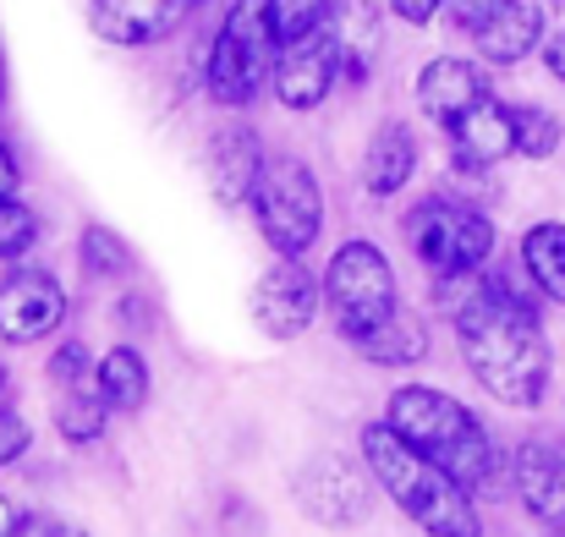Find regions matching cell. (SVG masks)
Returning a JSON list of instances; mask_svg holds the SVG:
<instances>
[{
    "label": "cell",
    "instance_id": "6da1fadb",
    "mask_svg": "<svg viewBox=\"0 0 565 537\" xmlns=\"http://www.w3.org/2000/svg\"><path fill=\"white\" fill-rule=\"evenodd\" d=\"M456 319V341H461V362L472 367V378L511 411H533L550 389V341L544 324L533 313V302L494 280L478 275V286L467 291V302L450 313Z\"/></svg>",
    "mask_w": 565,
    "mask_h": 537
},
{
    "label": "cell",
    "instance_id": "7a4b0ae2",
    "mask_svg": "<svg viewBox=\"0 0 565 537\" xmlns=\"http://www.w3.org/2000/svg\"><path fill=\"white\" fill-rule=\"evenodd\" d=\"M384 422H390L412 450H423L434 466H445L472 500L500 488V450H494L489 428H483L456 395L428 389V384H401V389L390 395Z\"/></svg>",
    "mask_w": 565,
    "mask_h": 537
},
{
    "label": "cell",
    "instance_id": "3957f363",
    "mask_svg": "<svg viewBox=\"0 0 565 537\" xmlns=\"http://www.w3.org/2000/svg\"><path fill=\"white\" fill-rule=\"evenodd\" d=\"M363 461L369 472L379 477V488L423 527V533H439V537H478L483 522L472 511V494L445 472L434 466L423 450H412L390 422H369L363 428Z\"/></svg>",
    "mask_w": 565,
    "mask_h": 537
},
{
    "label": "cell",
    "instance_id": "277c9868",
    "mask_svg": "<svg viewBox=\"0 0 565 537\" xmlns=\"http://www.w3.org/2000/svg\"><path fill=\"white\" fill-rule=\"evenodd\" d=\"M264 241L280 253V258H302L319 230H324V192L319 176L297 160V154H264V171L253 181V197H247Z\"/></svg>",
    "mask_w": 565,
    "mask_h": 537
},
{
    "label": "cell",
    "instance_id": "5b68a950",
    "mask_svg": "<svg viewBox=\"0 0 565 537\" xmlns=\"http://www.w3.org/2000/svg\"><path fill=\"white\" fill-rule=\"evenodd\" d=\"M275 55H280V39L269 28V11L264 0H236L209 44V94L231 110L253 105L264 77H275Z\"/></svg>",
    "mask_w": 565,
    "mask_h": 537
},
{
    "label": "cell",
    "instance_id": "8992f818",
    "mask_svg": "<svg viewBox=\"0 0 565 537\" xmlns=\"http://www.w3.org/2000/svg\"><path fill=\"white\" fill-rule=\"evenodd\" d=\"M406 241L428 264V275H483L489 253H494V225L472 203L423 197L406 214Z\"/></svg>",
    "mask_w": 565,
    "mask_h": 537
},
{
    "label": "cell",
    "instance_id": "52a82bcc",
    "mask_svg": "<svg viewBox=\"0 0 565 537\" xmlns=\"http://www.w3.org/2000/svg\"><path fill=\"white\" fill-rule=\"evenodd\" d=\"M324 308L347 341L369 335L395 313V269L374 241H347L324 269Z\"/></svg>",
    "mask_w": 565,
    "mask_h": 537
},
{
    "label": "cell",
    "instance_id": "ba28073f",
    "mask_svg": "<svg viewBox=\"0 0 565 537\" xmlns=\"http://www.w3.org/2000/svg\"><path fill=\"white\" fill-rule=\"evenodd\" d=\"M335 77H341V50H335L330 22L308 28L302 39L280 44V55H275V99H280L286 110H313V105H324L330 88H335Z\"/></svg>",
    "mask_w": 565,
    "mask_h": 537
},
{
    "label": "cell",
    "instance_id": "9c48e42d",
    "mask_svg": "<svg viewBox=\"0 0 565 537\" xmlns=\"http://www.w3.org/2000/svg\"><path fill=\"white\" fill-rule=\"evenodd\" d=\"M324 308V286L302 269V258H280L258 286H253V324L269 341H297Z\"/></svg>",
    "mask_w": 565,
    "mask_h": 537
},
{
    "label": "cell",
    "instance_id": "30bf717a",
    "mask_svg": "<svg viewBox=\"0 0 565 537\" xmlns=\"http://www.w3.org/2000/svg\"><path fill=\"white\" fill-rule=\"evenodd\" d=\"M61 319H66V291L55 275L17 269L0 280V341H11V346L44 341L50 330H61Z\"/></svg>",
    "mask_w": 565,
    "mask_h": 537
},
{
    "label": "cell",
    "instance_id": "8fae6325",
    "mask_svg": "<svg viewBox=\"0 0 565 537\" xmlns=\"http://www.w3.org/2000/svg\"><path fill=\"white\" fill-rule=\"evenodd\" d=\"M483 99H489V77H483L478 61L439 55V61H428L423 77H417V110H423L428 121H439V127L461 121V116H467L472 105H483Z\"/></svg>",
    "mask_w": 565,
    "mask_h": 537
},
{
    "label": "cell",
    "instance_id": "7c38bea8",
    "mask_svg": "<svg viewBox=\"0 0 565 537\" xmlns=\"http://www.w3.org/2000/svg\"><path fill=\"white\" fill-rule=\"evenodd\" d=\"M511 483L539 527L565 533V455L555 444H522L511 455Z\"/></svg>",
    "mask_w": 565,
    "mask_h": 537
},
{
    "label": "cell",
    "instance_id": "4fadbf2b",
    "mask_svg": "<svg viewBox=\"0 0 565 537\" xmlns=\"http://www.w3.org/2000/svg\"><path fill=\"white\" fill-rule=\"evenodd\" d=\"M445 132H450L456 171H483V165H500L505 154H516V121H511V110L494 94L483 105H472L461 121H450Z\"/></svg>",
    "mask_w": 565,
    "mask_h": 537
},
{
    "label": "cell",
    "instance_id": "5bb4252c",
    "mask_svg": "<svg viewBox=\"0 0 565 537\" xmlns=\"http://www.w3.org/2000/svg\"><path fill=\"white\" fill-rule=\"evenodd\" d=\"M198 0H94V33L110 44H154L177 33Z\"/></svg>",
    "mask_w": 565,
    "mask_h": 537
},
{
    "label": "cell",
    "instance_id": "9a60e30c",
    "mask_svg": "<svg viewBox=\"0 0 565 537\" xmlns=\"http://www.w3.org/2000/svg\"><path fill=\"white\" fill-rule=\"evenodd\" d=\"M478 55L489 66H516L544 44V6L539 0H500L483 22H478Z\"/></svg>",
    "mask_w": 565,
    "mask_h": 537
},
{
    "label": "cell",
    "instance_id": "2e32d148",
    "mask_svg": "<svg viewBox=\"0 0 565 537\" xmlns=\"http://www.w3.org/2000/svg\"><path fill=\"white\" fill-rule=\"evenodd\" d=\"M258 171H264V149H258V138L247 127H225V132L209 138V192L225 208H236V203L253 197Z\"/></svg>",
    "mask_w": 565,
    "mask_h": 537
},
{
    "label": "cell",
    "instance_id": "e0dca14e",
    "mask_svg": "<svg viewBox=\"0 0 565 537\" xmlns=\"http://www.w3.org/2000/svg\"><path fill=\"white\" fill-rule=\"evenodd\" d=\"M330 33H335V50H341V77L352 83H369L379 61V6L374 0H330Z\"/></svg>",
    "mask_w": 565,
    "mask_h": 537
},
{
    "label": "cell",
    "instance_id": "ac0fdd59",
    "mask_svg": "<svg viewBox=\"0 0 565 537\" xmlns=\"http://www.w3.org/2000/svg\"><path fill=\"white\" fill-rule=\"evenodd\" d=\"M417 171V138L406 121H379V132L369 138V154H363V186L374 197H395Z\"/></svg>",
    "mask_w": 565,
    "mask_h": 537
},
{
    "label": "cell",
    "instance_id": "d6986e66",
    "mask_svg": "<svg viewBox=\"0 0 565 537\" xmlns=\"http://www.w3.org/2000/svg\"><path fill=\"white\" fill-rule=\"evenodd\" d=\"M352 346H358L369 362H379V367H412V362L428 357V330H423L417 313L395 308L384 324H374L369 335H358Z\"/></svg>",
    "mask_w": 565,
    "mask_h": 537
},
{
    "label": "cell",
    "instance_id": "ffe728a7",
    "mask_svg": "<svg viewBox=\"0 0 565 537\" xmlns=\"http://www.w3.org/2000/svg\"><path fill=\"white\" fill-rule=\"evenodd\" d=\"M94 389H99V400H105L110 411H138V406L149 400V362H143V352H138V346L105 352L99 373H94Z\"/></svg>",
    "mask_w": 565,
    "mask_h": 537
},
{
    "label": "cell",
    "instance_id": "44dd1931",
    "mask_svg": "<svg viewBox=\"0 0 565 537\" xmlns=\"http://www.w3.org/2000/svg\"><path fill=\"white\" fill-rule=\"evenodd\" d=\"M522 269L527 280L550 297V302H565V225L561 219H544L522 236Z\"/></svg>",
    "mask_w": 565,
    "mask_h": 537
},
{
    "label": "cell",
    "instance_id": "7402d4cb",
    "mask_svg": "<svg viewBox=\"0 0 565 537\" xmlns=\"http://www.w3.org/2000/svg\"><path fill=\"white\" fill-rule=\"evenodd\" d=\"M105 400H99V389H66V400H61V411H55V428H61V439H72V444H94L99 433H105Z\"/></svg>",
    "mask_w": 565,
    "mask_h": 537
},
{
    "label": "cell",
    "instance_id": "603a6c76",
    "mask_svg": "<svg viewBox=\"0 0 565 537\" xmlns=\"http://www.w3.org/2000/svg\"><path fill=\"white\" fill-rule=\"evenodd\" d=\"M83 269L94 280H110V275H127L132 269V253H127V241L110 225H88L83 230Z\"/></svg>",
    "mask_w": 565,
    "mask_h": 537
},
{
    "label": "cell",
    "instance_id": "cb8c5ba5",
    "mask_svg": "<svg viewBox=\"0 0 565 537\" xmlns=\"http://www.w3.org/2000/svg\"><path fill=\"white\" fill-rule=\"evenodd\" d=\"M511 121H516V154H527V160H550V154L561 149V121H555L550 110L522 105V110H511Z\"/></svg>",
    "mask_w": 565,
    "mask_h": 537
},
{
    "label": "cell",
    "instance_id": "d4e9b609",
    "mask_svg": "<svg viewBox=\"0 0 565 537\" xmlns=\"http://www.w3.org/2000/svg\"><path fill=\"white\" fill-rule=\"evenodd\" d=\"M264 11H269L275 39L291 44V39H302L308 28H319L330 17V0H264Z\"/></svg>",
    "mask_w": 565,
    "mask_h": 537
},
{
    "label": "cell",
    "instance_id": "484cf974",
    "mask_svg": "<svg viewBox=\"0 0 565 537\" xmlns=\"http://www.w3.org/2000/svg\"><path fill=\"white\" fill-rule=\"evenodd\" d=\"M33 236H39V214L28 203H17V197H0V264L22 258L33 247Z\"/></svg>",
    "mask_w": 565,
    "mask_h": 537
},
{
    "label": "cell",
    "instance_id": "4316f807",
    "mask_svg": "<svg viewBox=\"0 0 565 537\" xmlns=\"http://www.w3.org/2000/svg\"><path fill=\"white\" fill-rule=\"evenodd\" d=\"M94 373H99V367H94L83 341H61V352L50 357V378L66 384V389H94Z\"/></svg>",
    "mask_w": 565,
    "mask_h": 537
},
{
    "label": "cell",
    "instance_id": "83f0119b",
    "mask_svg": "<svg viewBox=\"0 0 565 537\" xmlns=\"http://www.w3.org/2000/svg\"><path fill=\"white\" fill-rule=\"evenodd\" d=\"M28 439H33V428H28L17 411H6V406H0V466H6V461H17V455L28 450Z\"/></svg>",
    "mask_w": 565,
    "mask_h": 537
},
{
    "label": "cell",
    "instance_id": "f1b7e54d",
    "mask_svg": "<svg viewBox=\"0 0 565 537\" xmlns=\"http://www.w3.org/2000/svg\"><path fill=\"white\" fill-rule=\"evenodd\" d=\"M494 6H500V0H445V17H450L461 33H478V22H483Z\"/></svg>",
    "mask_w": 565,
    "mask_h": 537
},
{
    "label": "cell",
    "instance_id": "f546056e",
    "mask_svg": "<svg viewBox=\"0 0 565 537\" xmlns=\"http://www.w3.org/2000/svg\"><path fill=\"white\" fill-rule=\"evenodd\" d=\"M390 6H395V17H401V22L423 28V22H434V17H439V6H445V0H390Z\"/></svg>",
    "mask_w": 565,
    "mask_h": 537
},
{
    "label": "cell",
    "instance_id": "4dcf8cb0",
    "mask_svg": "<svg viewBox=\"0 0 565 537\" xmlns=\"http://www.w3.org/2000/svg\"><path fill=\"white\" fill-rule=\"evenodd\" d=\"M17 181H22V171H17V160H11V149L0 143V197H17Z\"/></svg>",
    "mask_w": 565,
    "mask_h": 537
},
{
    "label": "cell",
    "instance_id": "1f68e13d",
    "mask_svg": "<svg viewBox=\"0 0 565 537\" xmlns=\"http://www.w3.org/2000/svg\"><path fill=\"white\" fill-rule=\"evenodd\" d=\"M544 61H550V72L565 83V28L561 33H550V44H544Z\"/></svg>",
    "mask_w": 565,
    "mask_h": 537
},
{
    "label": "cell",
    "instance_id": "d6a6232c",
    "mask_svg": "<svg viewBox=\"0 0 565 537\" xmlns=\"http://www.w3.org/2000/svg\"><path fill=\"white\" fill-rule=\"evenodd\" d=\"M17 533H66V522H55V516H33V522H17Z\"/></svg>",
    "mask_w": 565,
    "mask_h": 537
},
{
    "label": "cell",
    "instance_id": "836d02e7",
    "mask_svg": "<svg viewBox=\"0 0 565 537\" xmlns=\"http://www.w3.org/2000/svg\"><path fill=\"white\" fill-rule=\"evenodd\" d=\"M6 533H17V511H11V500L0 494V537Z\"/></svg>",
    "mask_w": 565,
    "mask_h": 537
},
{
    "label": "cell",
    "instance_id": "e575fe53",
    "mask_svg": "<svg viewBox=\"0 0 565 537\" xmlns=\"http://www.w3.org/2000/svg\"><path fill=\"white\" fill-rule=\"evenodd\" d=\"M0 99H6V50H0Z\"/></svg>",
    "mask_w": 565,
    "mask_h": 537
},
{
    "label": "cell",
    "instance_id": "d590c367",
    "mask_svg": "<svg viewBox=\"0 0 565 537\" xmlns=\"http://www.w3.org/2000/svg\"><path fill=\"white\" fill-rule=\"evenodd\" d=\"M6 384H11V378H6V367H0V395H6Z\"/></svg>",
    "mask_w": 565,
    "mask_h": 537
}]
</instances>
